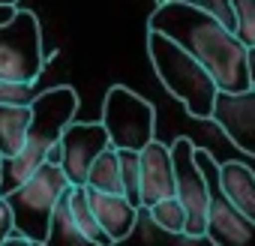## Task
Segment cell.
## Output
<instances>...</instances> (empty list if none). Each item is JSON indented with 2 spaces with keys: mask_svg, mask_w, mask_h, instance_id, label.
<instances>
[{
  "mask_svg": "<svg viewBox=\"0 0 255 246\" xmlns=\"http://www.w3.org/2000/svg\"><path fill=\"white\" fill-rule=\"evenodd\" d=\"M3 246H36V243H33L30 237H24V234H9Z\"/></svg>",
  "mask_w": 255,
  "mask_h": 246,
  "instance_id": "24",
  "label": "cell"
},
{
  "mask_svg": "<svg viewBox=\"0 0 255 246\" xmlns=\"http://www.w3.org/2000/svg\"><path fill=\"white\" fill-rule=\"evenodd\" d=\"M147 210H150V219H153L156 228H162L168 234H186V207L180 204L177 195L162 198V201H156Z\"/></svg>",
  "mask_w": 255,
  "mask_h": 246,
  "instance_id": "18",
  "label": "cell"
},
{
  "mask_svg": "<svg viewBox=\"0 0 255 246\" xmlns=\"http://www.w3.org/2000/svg\"><path fill=\"white\" fill-rule=\"evenodd\" d=\"M87 186L99 189V192H111V195H123V174H120V153L117 147H108L87 174Z\"/></svg>",
  "mask_w": 255,
  "mask_h": 246,
  "instance_id": "17",
  "label": "cell"
},
{
  "mask_svg": "<svg viewBox=\"0 0 255 246\" xmlns=\"http://www.w3.org/2000/svg\"><path fill=\"white\" fill-rule=\"evenodd\" d=\"M219 189L237 210H243L249 219H255V171L249 165L222 162L219 165Z\"/></svg>",
  "mask_w": 255,
  "mask_h": 246,
  "instance_id": "13",
  "label": "cell"
},
{
  "mask_svg": "<svg viewBox=\"0 0 255 246\" xmlns=\"http://www.w3.org/2000/svg\"><path fill=\"white\" fill-rule=\"evenodd\" d=\"M72 189V186H69ZM69 189L63 192V198L57 201V210L51 216V228H48V237L42 246H99L93 243L81 228L78 222L72 219V210H69Z\"/></svg>",
  "mask_w": 255,
  "mask_h": 246,
  "instance_id": "15",
  "label": "cell"
},
{
  "mask_svg": "<svg viewBox=\"0 0 255 246\" xmlns=\"http://www.w3.org/2000/svg\"><path fill=\"white\" fill-rule=\"evenodd\" d=\"M174 159V195L186 207V240L207 237V213H210V183L207 174L195 162V144L189 138H177L171 144Z\"/></svg>",
  "mask_w": 255,
  "mask_h": 246,
  "instance_id": "7",
  "label": "cell"
},
{
  "mask_svg": "<svg viewBox=\"0 0 255 246\" xmlns=\"http://www.w3.org/2000/svg\"><path fill=\"white\" fill-rule=\"evenodd\" d=\"M246 66H249V81H252V87H255V48L246 51Z\"/></svg>",
  "mask_w": 255,
  "mask_h": 246,
  "instance_id": "25",
  "label": "cell"
},
{
  "mask_svg": "<svg viewBox=\"0 0 255 246\" xmlns=\"http://www.w3.org/2000/svg\"><path fill=\"white\" fill-rule=\"evenodd\" d=\"M195 162L207 174L210 195H213L207 213V240L213 246H255V219L237 210L219 189V162L204 147H195Z\"/></svg>",
  "mask_w": 255,
  "mask_h": 246,
  "instance_id": "8",
  "label": "cell"
},
{
  "mask_svg": "<svg viewBox=\"0 0 255 246\" xmlns=\"http://www.w3.org/2000/svg\"><path fill=\"white\" fill-rule=\"evenodd\" d=\"M141 207H153L162 198L174 195V159L171 147L162 141H150L141 153Z\"/></svg>",
  "mask_w": 255,
  "mask_h": 246,
  "instance_id": "11",
  "label": "cell"
},
{
  "mask_svg": "<svg viewBox=\"0 0 255 246\" xmlns=\"http://www.w3.org/2000/svg\"><path fill=\"white\" fill-rule=\"evenodd\" d=\"M147 30H156L174 39L195 60H201L210 69V75L216 78L219 90L240 93L252 87L249 66H246L249 48L216 15L186 6V3H159L147 18Z\"/></svg>",
  "mask_w": 255,
  "mask_h": 246,
  "instance_id": "1",
  "label": "cell"
},
{
  "mask_svg": "<svg viewBox=\"0 0 255 246\" xmlns=\"http://www.w3.org/2000/svg\"><path fill=\"white\" fill-rule=\"evenodd\" d=\"M69 210H72V219L78 222V228L99 246H114V240L105 234V228L99 225L93 207H90V198H87V186H72L69 189Z\"/></svg>",
  "mask_w": 255,
  "mask_h": 246,
  "instance_id": "16",
  "label": "cell"
},
{
  "mask_svg": "<svg viewBox=\"0 0 255 246\" xmlns=\"http://www.w3.org/2000/svg\"><path fill=\"white\" fill-rule=\"evenodd\" d=\"M0 174H3V153H0Z\"/></svg>",
  "mask_w": 255,
  "mask_h": 246,
  "instance_id": "28",
  "label": "cell"
},
{
  "mask_svg": "<svg viewBox=\"0 0 255 246\" xmlns=\"http://www.w3.org/2000/svg\"><path fill=\"white\" fill-rule=\"evenodd\" d=\"M102 126L111 138V147L141 153L156 138V111L144 96L114 84L102 102Z\"/></svg>",
  "mask_w": 255,
  "mask_h": 246,
  "instance_id": "5",
  "label": "cell"
},
{
  "mask_svg": "<svg viewBox=\"0 0 255 246\" xmlns=\"http://www.w3.org/2000/svg\"><path fill=\"white\" fill-rule=\"evenodd\" d=\"M213 123H219V129L237 150L255 156V87L240 93L219 90L213 105Z\"/></svg>",
  "mask_w": 255,
  "mask_h": 246,
  "instance_id": "10",
  "label": "cell"
},
{
  "mask_svg": "<svg viewBox=\"0 0 255 246\" xmlns=\"http://www.w3.org/2000/svg\"><path fill=\"white\" fill-rule=\"evenodd\" d=\"M15 231V219H12V207L6 198H0V246L6 243V237Z\"/></svg>",
  "mask_w": 255,
  "mask_h": 246,
  "instance_id": "23",
  "label": "cell"
},
{
  "mask_svg": "<svg viewBox=\"0 0 255 246\" xmlns=\"http://www.w3.org/2000/svg\"><path fill=\"white\" fill-rule=\"evenodd\" d=\"M234 6V33L246 48H255V0H231Z\"/></svg>",
  "mask_w": 255,
  "mask_h": 246,
  "instance_id": "20",
  "label": "cell"
},
{
  "mask_svg": "<svg viewBox=\"0 0 255 246\" xmlns=\"http://www.w3.org/2000/svg\"><path fill=\"white\" fill-rule=\"evenodd\" d=\"M75 111H78V93L66 84L48 87L36 96V102L30 105L33 117H30V132H27V141H24L21 153H15L12 159H3L0 192L9 195L12 189L27 183L48 162L51 147L60 141L63 129L75 120Z\"/></svg>",
  "mask_w": 255,
  "mask_h": 246,
  "instance_id": "2",
  "label": "cell"
},
{
  "mask_svg": "<svg viewBox=\"0 0 255 246\" xmlns=\"http://www.w3.org/2000/svg\"><path fill=\"white\" fill-rule=\"evenodd\" d=\"M0 6H18V0H0Z\"/></svg>",
  "mask_w": 255,
  "mask_h": 246,
  "instance_id": "27",
  "label": "cell"
},
{
  "mask_svg": "<svg viewBox=\"0 0 255 246\" xmlns=\"http://www.w3.org/2000/svg\"><path fill=\"white\" fill-rule=\"evenodd\" d=\"M30 108L21 105H0V153L3 159H12L21 153L27 132H30Z\"/></svg>",
  "mask_w": 255,
  "mask_h": 246,
  "instance_id": "14",
  "label": "cell"
},
{
  "mask_svg": "<svg viewBox=\"0 0 255 246\" xmlns=\"http://www.w3.org/2000/svg\"><path fill=\"white\" fill-rule=\"evenodd\" d=\"M147 54L156 69V78L174 99H180L186 114L195 120H213L219 84L210 75V69L201 60H195L186 48H180L174 39L156 30H147Z\"/></svg>",
  "mask_w": 255,
  "mask_h": 246,
  "instance_id": "3",
  "label": "cell"
},
{
  "mask_svg": "<svg viewBox=\"0 0 255 246\" xmlns=\"http://www.w3.org/2000/svg\"><path fill=\"white\" fill-rule=\"evenodd\" d=\"M0 198H3V192H0Z\"/></svg>",
  "mask_w": 255,
  "mask_h": 246,
  "instance_id": "29",
  "label": "cell"
},
{
  "mask_svg": "<svg viewBox=\"0 0 255 246\" xmlns=\"http://www.w3.org/2000/svg\"><path fill=\"white\" fill-rule=\"evenodd\" d=\"M72 183L63 174V168L45 162L27 183H21L9 195H3L9 201V207H12L15 231L30 237L33 243H45L48 228H51V216L57 210V201L63 198V192Z\"/></svg>",
  "mask_w": 255,
  "mask_h": 246,
  "instance_id": "4",
  "label": "cell"
},
{
  "mask_svg": "<svg viewBox=\"0 0 255 246\" xmlns=\"http://www.w3.org/2000/svg\"><path fill=\"white\" fill-rule=\"evenodd\" d=\"M36 90L33 84H21V81H6L0 78V105H21V108H30L36 102Z\"/></svg>",
  "mask_w": 255,
  "mask_h": 246,
  "instance_id": "21",
  "label": "cell"
},
{
  "mask_svg": "<svg viewBox=\"0 0 255 246\" xmlns=\"http://www.w3.org/2000/svg\"><path fill=\"white\" fill-rule=\"evenodd\" d=\"M156 3H186V6L204 9V12L216 15L225 27L234 30V6H231V0H156Z\"/></svg>",
  "mask_w": 255,
  "mask_h": 246,
  "instance_id": "22",
  "label": "cell"
},
{
  "mask_svg": "<svg viewBox=\"0 0 255 246\" xmlns=\"http://www.w3.org/2000/svg\"><path fill=\"white\" fill-rule=\"evenodd\" d=\"M42 30L30 9H18L6 24H0V78L33 84L45 66Z\"/></svg>",
  "mask_w": 255,
  "mask_h": 246,
  "instance_id": "6",
  "label": "cell"
},
{
  "mask_svg": "<svg viewBox=\"0 0 255 246\" xmlns=\"http://www.w3.org/2000/svg\"><path fill=\"white\" fill-rule=\"evenodd\" d=\"M120 153V174H123V195L135 207H141V156L138 150H117Z\"/></svg>",
  "mask_w": 255,
  "mask_h": 246,
  "instance_id": "19",
  "label": "cell"
},
{
  "mask_svg": "<svg viewBox=\"0 0 255 246\" xmlns=\"http://www.w3.org/2000/svg\"><path fill=\"white\" fill-rule=\"evenodd\" d=\"M111 147V138L99 123H69L60 135V150H63V174L69 177L72 186H87V174H90V165Z\"/></svg>",
  "mask_w": 255,
  "mask_h": 246,
  "instance_id": "9",
  "label": "cell"
},
{
  "mask_svg": "<svg viewBox=\"0 0 255 246\" xmlns=\"http://www.w3.org/2000/svg\"><path fill=\"white\" fill-rule=\"evenodd\" d=\"M15 12H18V6H0V24H6Z\"/></svg>",
  "mask_w": 255,
  "mask_h": 246,
  "instance_id": "26",
  "label": "cell"
},
{
  "mask_svg": "<svg viewBox=\"0 0 255 246\" xmlns=\"http://www.w3.org/2000/svg\"><path fill=\"white\" fill-rule=\"evenodd\" d=\"M87 198H90V207H93L99 225L105 228V234L114 243L126 240V237L135 231L138 207L126 198V195H111V192H99V189H90L87 186Z\"/></svg>",
  "mask_w": 255,
  "mask_h": 246,
  "instance_id": "12",
  "label": "cell"
}]
</instances>
